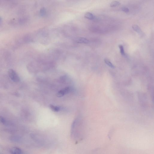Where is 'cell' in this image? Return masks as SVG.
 <instances>
[{"label": "cell", "instance_id": "1", "mask_svg": "<svg viewBox=\"0 0 154 154\" xmlns=\"http://www.w3.org/2000/svg\"><path fill=\"white\" fill-rule=\"evenodd\" d=\"M8 73L11 79L14 82H18L20 81V78L18 75L14 70L9 69L8 71Z\"/></svg>", "mask_w": 154, "mask_h": 154}, {"label": "cell", "instance_id": "2", "mask_svg": "<svg viewBox=\"0 0 154 154\" xmlns=\"http://www.w3.org/2000/svg\"><path fill=\"white\" fill-rule=\"evenodd\" d=\"M76 41L78 43H80L87 44L89 42L88 39L84 37H80L77 38Z\"/></svg>", "mask_w": 154, "mask_h": 154}, {"label": "cell", "instance_id": "3", "mask_svg": "<svg viewBox=\"0 0 154 154\" xmlns=\"http://www.w3.org/2000/svg\"><path fill=\"white\" fill-rule=\"evenodd\" d=\"M132 28L133 30L137 32V33L139 34L140 35H142L143 32L142 30H141L140 27L139 26L137 25H133L132 26Z\"/></svg>", "mask_w": 154, "mask_h": 154}, {"label": "cell", "instance_id": "4", "mask_svg": "<svg viewBox=\"0 0 154 154\" xmlns=\"http://www.w3.org/2000/svg\"><path fill=\"white\" fill-rule=\"evenodd\" d=\"M11 152L13 154H21L22 151L19 148L17 147H14L11 150Z\"/></svg>", "mask_w": 154, "mask_h": 154}, {"label": "cell", "instance_id": "5", "mask_svg": "<svg viewBox=\"0 0 154 154\" xmlns=\"http://www.w3.org/2000/svg\"><path fill=\"white\" fill-rule=\"evenodd\" d=\"M84 17L90 20H93L95 18V16L90 12H87L85 14Z\"/></svg>", "mask_w": 154, "mask_h": 154}, {"label": "cell", "instance_id": "6", "mask_svg": "<svg viewBox=\"0 0 154 154\" xmlns=\"http://www.w3.org/2000/svg\"><path fill=\"white\" fill-rule=\"evenodd\" d=\"M104 61L105 63L107 64L108 66L109 67H111L112 68H115V66L111 62L109 59L106 58V59H104Z\"/></svg>", "mask_w": 154, "mask_h": 154}, {"label": "cell", "instance_id": "7", "mask_svg": "<svg viewBox=\"0 0 154 154\" xmlns=\"http://www.w3.org/2000/svg\"><path fill=\"white\" fill-rule=\"evenodd\" d=\"M121 3L119 2L116 1H114L111 2L110 4V6L111 7H116L120 5Z\"/></svg>", "mask_w": 154, "mask_h": 154}, {"label": "cell", "instance_id": "8", "mask_svg": "<svg viewBox=\"0 0 154 154\" xmlns=\"http://www.w3.org/2000/svg\"><path fill=\"white\" fill-rule=\"evenodd\" d=\"M51 109L53 111L57 112L59 111L60 110V108L58 107L55 106L52 104H51L50 106Z\"/></svg>", "mask_w": 154, "mask_h": 154}, {"label": "cell", "instance_id": "9", "mask_svg": "<svg viewBox=\"0 0 154 154\" xmlns=\"http://www.w3.org/2000/svg\"><path fill=\"white\" fill-rule=\"evenodd\" d=\"M119 47L121 54L122 55L125 56H126V54L124 51V47L123 46L121 45H120L119 46Z\"/></svg>", "mask_w": 154, "mask_h": 154}, {"label": "cell", "instance_id": "10", "mask_svg": "<svg viewBox=\"0 0 154 154\" xmlns=\"http://www.w3.org/2000/svg\"><path fill=\"white\" fill-rule=\"evenodd\" d=\"M65 93L63 89L60 90L58 92L57 94V96L58 97L60 98L62 97L65 94Z\"/></svg>", "mask_w": 154, "mask_h": 154}, {"label": "cell", "instance_id": "11", "mask_svg": "<svg viewBox=\"0 0 154 154\" xmlns=\"http://www.w3.org/2000/svg\"><path fill=\"white\" fill-rule=\"evenodd\" d=\"M46 11L45 9L44 8H42L40 9V14L41 16H44L46 15Z\"/></svg>", "mask_w": 154, "mask_h": 154}, {"label": "cell", "instance_id": "12", "mask_svg": "<svg viewBox=\"0 0 154 154\" xmlns=\"http://www.w3.org/2000/svg\"><path fill=\"white\" fill-rule=\"evenodd\" d=\"M63 90L65 92V94H68L70 92V88L69 87L65 88L63 89Z\"/></svg>", "mask_w": 154, "mask_h": 154}, {"label": "cell", "instance_id": "13", "mask_svg": "<svg viewBox=\"0 0 154 154\" xmlns=\"http://www.w3.org/2000/svg\"><path fill=\"white\" fill-rule=\"evenodd\" d=\"M122 10L125 13H127L129 12V9L126 7H123L122 9Z\"/></svg>", "mask_w": 154, "mask_h": 154}, {"label": "cell", "instance_id": "14", "mask_svg": "<svg viewBox=\"0 0 154 154\" xmlns=\"http://www.w3.org/2000/svg\"><path fill=\"white\" fill-rule=\"evenodd\" d=\"M0 122L3 124H5L6 122V121L4 117L1 116H0Z\"/></svg>", "mask_w": 154, "mask_h": 154}, {"label": "cell", "instance_id": "15", "mask_svg": "<svg viewBox=\"0 0 154 154\" xmlns=\"http://www.w3.org/2000/svg\"><path fill=\"white\" fill-rule=\"evenodd\" d=\"M0 20H1V19L0 18Z\"/></svg>", "mask_w": 154, "mask_h": 154}]
</instances>
